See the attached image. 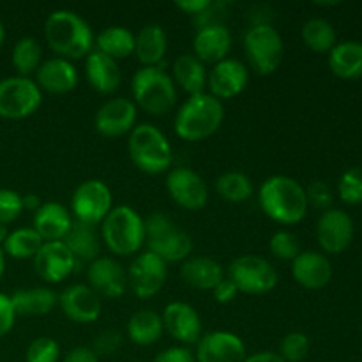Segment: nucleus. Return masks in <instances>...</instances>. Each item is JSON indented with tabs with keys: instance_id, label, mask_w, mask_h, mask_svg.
<instances>
[{
	"instance_id": "nucleus-33",
	"label": "nucleus",
	"mask_w": 362,
	"mask_h": 362,
	"mask_svg": "<svg viewBox=\"0 0 362 362\" xmlns=\"http://www.w3.org/2000/svg\"><path fill=\"white\" fill-rule=\"evenodd\" d=\"M127 338L138 346H151L161 339L163 327L161 315L152 310H138L127 320Z\"/></svg>"
},
{
	"instance_id": "nucleus-32",
	"label": "nucleus",
	"mask_w": 362,
	"mask_h": 362,
	"mask_svg": "<svg viewBox=\"0 0 362 362\" xmlns=\"http://www.w3.org/2000/svg\"><path fill=\"white\" fill-rule=\"evenodd\" d=\"M329 67L343 80L362 78V42H336L334 48L329 52Z\"/></svg>"
},
{
	"instance_id": "nucleus-45",
	"label": "nucleus",
	"mask_w": 362,
	"mask_h": 362,
	"mask_svg": "<svg viewBox=\"0 0 362 362\" xmlns=\"http://www.w3.org/2000/svg\"><path fill=\"white\" fill-rule=\"evenodd\" d=\"M16 311H14L11 296L0 292V338L9 334L16 322Z\"/></svg>"
},
{
	"instance_id": "nucleus-6",
	"label": "nucleus",
	"mask_w": 362,
	"mask_h": 362,
	"mask_svg": "<svg viewBox=\"0 0 362 362\" xmlns=\"http://www.w3.org/2000/svg\"><path fill=\"white\" fill-rule=\"evenodd\" d=\"M145 244L151 253L166 264L187 260L194 247L189 233L161 212H152L145 219Z\"/></svg>"
},
{
	"instance_id": "nucleus-1",
	"label": "nucleus",
	"mask_w": 362,
	"mask_h": 362,
	"mask_svg": "<svg viewBox=\"0 0 362 362\" xmlns=\"http://www.w3.org/2000/svg\"><path fill=\"white\" fill-rule=\"evenodd\" d=\"M45 39L57 57L69 62L87 57L95 42L90 25L69 9H57L46 18Z\"/></svg>"
},
{
	"instance_id": "nucleus-9",
	"label": "nucleus",
	"mask_w": 362,
	"mask_h": 362,
	"mask_svg": "<svg viewBox=\"0 0 362 362\" xmlns=\"http://www.w3.org/2000/svg\"><path fill=\"white\" fill-rule=\"evenodd\" d=\"M228 279H232L240 293L264 296L278 285V271L265 258L243 255L230 264Z\"/></svg>"
},
{
	"instance_id": "nucleus-13",
	"label": "nucleus",
	"mask_w": 362,
	"mask_h": 362,
	"mask_svg": "<svg viewBox=\"0 0 362 362\" xmlns=\"http://www.w3.org/2000/svg\"><path fill=\"white\" fill-rule=\"evenodd\" d=\"M166 191L179 207L200 211L209 202L207 182L187 166L172 168L166 175Z\"/></svg>"
},
{
	"instance_id": "nucleus-23",
	"label": "nucleus",
	"mask_w": 362,
	"mask_h": 362,
	"mask_svg": "<svg viewBox=\"0 0 362 362\" xmlns=\"http://www.w3.org/2000/svg\"><path fill=\"white\" fill-rule=\"evenodd\" d=\"M292 276L303 288L320 290L331 283L332 265L318 251H300L292 262Z\"/></svg>"
},
{
	"instance_id": "nucleus-42",
	"label": "nucleus",
	"mask_w": 362,
	"mask_h": 362,
	"mask_svg": "<svg viewBox=\"0 0 362 362\" xmlns=\"http://www.w3.org/2000/svg\"><path fill=\"white\" fill-rule=\"evenodd\" d=\"M59 359L60 345L48 336L35 338L25 352V362H59Z\"/></svg>"
},
{
	"instance_id": "nucleus-46",
	"label": "nucleus",
	"mask_w": 362,
	"mask_h": 362,
	"mask_svg": "<svg viewBox=\"0 0 362 362\" xmlns=\"http://www.w3.org/2000/svg\"><path fill=\"white\" fill-rule=\"evenodd\" d=\"M306 194L308 204H311L317 209H325L327 211V207L332 202V193L325 182H313L306 189Z\"/></svg>"
},
{
	"instance_id": "nucleus-30",
	"label": "nucleus",
	"mask_w": 362,
	"mask_h": 362,
	"mask_svg": "<svg viewBox=\"0 0 362 362\" xmlns=\"http://www.w3.org/2000/svg\"><path fill=\"white\" fill-rule=\"evenodd\" d=\"M16 317H45L59 306V296L52 288H23L11 296Z\"/></svg>"
},
{
	"instance_id": "nucleus-49",
	"label": "nucleus",
	"mask_w": 362,
	"mask_h": 362,
	"mask_svg": "<svg viewBox=\"0 0 362 362\" xmlns=\"http://www.w3.org/2000/svg\"><path fill=\"white\" fill-rule=\"evenodd\" d=\"M62 362H99V357L90 346H74L66 354Z\"/></svg>"
},
{
	"instance_id": "nucleus-50",
	"label": "nucleus",
	"mask_w": 362,
	"mask_h": 362,
	"mask_svg": "<svg viewBox=\"0 0 362 362\" xmlns=\"http://www.w3.org/2000/svg\"><path fill=\"white\" fill-rule=\"evenodd\" d=\"M211 0H179V2H175V7L182 13L191 14V16H200L204 11L211 7Z\"/></svg>"
},
{
	"instance_id": "nucleus-48",
	"label": "nucleus",
	"mask_w": 362,
	"mask_h": 362,
	"mask_svg": "<svg viewBox=\"0 0 362 362\" xmlns=\"http://www.w3.org/2000/svg\"><path fill=\"white\" fill-rule=\"evenodd\" d=\"M237 293H239V290H237V286L233 285L232 279H228V278H225L221 283H218V285H216V288L212 290L214 300L219 304L232 303V300L237 297Z\"/></svg>"
},
{
	"instance_id": "nucleus-22",
	"label": "nucleus",
	"mask_w": 362,
	"mask_h": 362,
	"mask_svg": "<svg viewBox=\"0 0 362 362\" xmlns=\"http://www.w3.org/2000/svg\"><path fill=\"white\" fill-rule=\"evenodd\" d=\"M232 48V34L225 23L205 25L193 37V55L204 64H218L228 59Z\"/></svg>"
},
{
	"instance_id": "nucleus-14",
	"label": "nucleus",
	"mask_w": 362,
	"mask_h": 362,
	"mask_svg": "<svg viewBox=\"0 0 362 362\" xmlns=\"http://www.w3.org/2000/svg\"><path fill=\"white\" fill-rule=\"evenodd\" d=\"M136 117L138 108L131 99L113 98L98 110L94 117V126L101 136L119 138L134 129Z\"/></svg>"
},
{
	"instance_id": "nucleus-53",
	"label": "nucleus",
	"mask_w": 362,
	"mask_h": 362,
	"mask_svg": "<svg viewBox=\"0 0 362 362\" xmlns=\"http://www.w3.org/2000/svg\"><path fill=\"white\" fill-rule=\"evenodd\" d=\"M7 235H9V230H7V226L0 225V247H2L4 243H6Z\"/></svg>"
},
{
	"instance_id": "nucleus-26",
	"label": "nucleus",
	"mask_w": 362,
	"mask_h": 362,
	"mask_svg": "<svg viewBox=\"0 0 362 362\" xmlns=\"http://www.w3.org/2000/svg\"><path fill=\"white\" fill-rule=\"evenodd\" d=\"M73 221L74 219L71 216V211H67L62 204L48 202L34 212L32 228L41 235L45 243H57V240L66 239L67 232L73 226Z\"/></svg>"
},
{
	"instance_id": "nucleus-7",
	"label": "nucleus",
	"mask_w": 362,
	"mask_h": 362,
	"mask_svg": "<svg viewBox=\"0 0 362 362\" xmlns=\"http://www.w3.org/2000/svg\"><path fill=\"white\" fill-rule=\"evenodd\" d=\"M131 92L136 108L154 117L166 115L177 101L175 83L161 67H140L131 80Z\"/></svg>"
},
{
	"instance_id": "nucleus-38",
	"label": "nucleus",
	"mask_w": 362,
	"mask_h": 362,
	"mask_svg": "<svg viewBox=\"0 0 362 362\" xmlns=\"http://www.w3.org/2000/svg\"><path fill=\"white\" fill-rule=\"evenodd\" d=\"M216 191L230 204H243L253 194V182L243 172H226L216 180Z\"/></svg>"
},
{
	"instance_id": "nucleus-3",
	"label": "nucleus",
	"mask_w": 362,
	"mask_h": 362,
	"mask_svg": "<svg viewBox=\"0 0 362 362\" xmlns=\"http://www.w3.org/2000/svg\"><path fill=\"white\" fill-rule=\"evenodd\" d=\"M225 120V106L219 99L204 94L189 95L177 112L173 129L179 138L186 141H202L211 138Z\"/></svg>"
},
{
	"instance_id": "nucleus-47",
	"label": "nucleus",
	"mask_w": 362,
	"mask_h": 362,
	"mask_svg": "<svg viewBox=\"0 0 362 362\" xmlns=\"http://www.w3.org/2000/svg\"><path fill=\"white\" fill-rule=\"evenodd\" d=\"M152 362H197L194 354L186 346H170L159 352Z\"/></svg>"
},
{
	"instance_id": "nucleus-44",
	"label": "nucleus",
	"mask_w": 362,
	"mask_h": 362,
	"mask_svg": "<svg viewBox=\"0 0 362 362\" xmlns=\"http://www.w3.org/2000/svg\"><path fill=\"white\" fill-rule=\"evenodd\" d=\"M122 341H124V336L120 334L119 331H115V329H108V331H103L95 336L90 349L94 350V354L98 357L113 356V354L122 346Z\"/></svg>"
},
{
	"instance_id": "nucleus-54",
	"label": "nucleus",
	"mask_w": 362,
	"mask_h": 362,
	"mask_svg": "<svg viewBox=\"0 0 362 362\" xmlns=\"http://www.w3.org/2000/svg\"><path fill=\"white\" fill-rule=\"evenodd\" d=\"M4 271H6V255H4L2 247H0V279H2Z\"/></svg>"
},
{
	"instance_id": "nucleus-41",
	"label": "nucleus",
	"mask_w": 362,
	"mask_h": 362,
	"mask_svg": "<svg viewBox=\"0 0 362 362\" xmlns=\"http://www.w3.org/2000/svg\"><path fill=\"white\" fill-rule=\"evenodd\" d=\"M338 193L345 204H362V166H354L343 173L338 184Z\"/></svg>"
},
{
	"instance_id": "nucleus-55",
	"label": "nucleus",
	"mask_w": 362,
	"mask_h": 362,
	"mask_svg": "<svg viewBox=\"0 0 362 362\" xmlns=\"http://www.w3.org/2000/svg\"><path fill=\"white\" fill-rule=\"evenodd\" d=\"M4 39H6V30H4V25H2V21H0V46H2Z\"/></svg>"
},
{
	"instance_id": "nucleus-8",
	"label": "nucleus",
	"mask_w": 362,
	"mask_h": 362,
	"mask_svg": "<svg viewBox=\"0 0 362 362\" xmlns=\"http://www.w3.org/2000/svg\"><path fill=\"white\" fill-rule=\"evenodd\" d=\"M244 53L251 69L267 76L281 66L285 42L271 23H255L244 34Z\"/></svg>"
},
{
	"instance_id": "nucleus-35",
	"label": "nucleus",
	"mask_w": 362,
	"mask_h": 362,
	"mask_svg": "<svg viewBox=\"0 0 362 362\" xmlns=\"http://www.w3.org/2000/svg\"><path fill=\"white\" fill-rule=\"evenodd\" d=\"M42 244H45V240L41 239V235L32 226L30 228H18L9 232L2 246V251L4 255L14 258V260H28V258L34 260Z\"/></svg>"
},
{
	"instance_id": "nucleus-40",
	"label": "nucleus",
	"mask_w": 362,
	"mask_h": 362,
	"mask_svg": "<svg viewBox=\"0 0 362 362\" xmlns=\"http://www.w3.org/2000/svg\"><path fill=\"white\" fill-rule=\"evenodd\" d=\"M269 250H271L272 257L283 262H293L297 255L300 253V246L297 237L292 232L286 230H279L269 240Z\"/></svg>"
},
{
	"instance_id": "nucleus-25",
	"label": "nucleus",
	"mask_w": 362,
	"mask_h": 362,
	"mask_svg": "<svg viewBox=\"0 0 362 362\" xmlns=\"http://www.w3.org/2000/svg\"><path fill=\"white\" fill-rule=\"evenodd\" d=\"M85 78L92 90L103 95H110L120 87L122 73H120L117 60L110 59L98 49H92L85 57Z\"/></svg>"
},
{
	"instance_id": "nucleus-18",
	"label": "nucleus",
	"mask_w": 362,
	"mask_h": 362,
	"mask_svg": "<svg viewBox=\"0 0 362 362\" xmlns=\"http://www.w3.org/2000/svg\"><path fill=\"white\" fill-rule=\"evenodd\" d=\"M247 350L240 336L228 331L207 332L197 343V362H244Z\"/></svg>"
},
{
	"instance_id": "nucleus-19",
	"label": "nucleus",
	"mask_w": 362,
	"mask_h": 362,
	"mask_svg": "<svg viewBox=\"0 0 362 362\" xmlns=\"http://www.w3.org/2000/svg\"><path fill=\"white\" fill-rule=\"evenodd\" d=\"M163 327L180 345H197L202 332V318L191 304L173 300L163 310Z\"/></svg>"
},
{
	"instance_id": "nucleus-5",
	"label": "nucleus",
	"mask_w": 362,
	"mask_h": 362,
	"mask_svg": "<svg viewBox=\"0 0 362 362\" xmlns=\"http://www.w3.org/2000/svg\"><path fill=\"white\" fill-rule=\"evenodd\" d=\"M127 151L133 165L147 175H161L172 166V145L152 124L134 126L127 140Z\"/></svg>"
},
{
	"instance_id": "nucleus-27",
	"label": "nucleus",
	"mask_w": 362,
	"mask_h": 362,
	"mask_svg": "<svg viewBox=\"0 0 362 362\" xmlns=\"http://www.w3.org/2000/svg\"><path fill=\"white\" fill-rule=\"evenodd\" d=\"M168 52V35L158 23H148L134 35V55L144 67H159Z\"/></svg>"
},
{
	"instance_id": "nucleus-24",
	"label": "nucleus",
	"mask_w": 362,
	"mask_h": 362,
	"mask_svg": "<svg viewBox=\"0 0 362 362\" xmlns=\"http://www.w3.org/2000/svg\"><path fill=\"white\" fill-rule=\"evenodd\" d=\"M35 83L49 94H67L74 90L78 85V71L73 62L60 57H52L42 60L39 69L35 71Z\"/></svg>"
},
{
	"instance_id": "nucleus-11",
	"label": "nucleus",
	"mask_w": 362,
	"mask_h": 362,
	"mask_svg": "<svg viewBox=\"0 0 362 362\" xmlns=\"http://www.w3.org/2000/svg\"><path fill=\"white\" fill-rule=\"evenodd\" d=\"M113 209V194L99 179L83 180L71 197V212L74 221L98 226Z\"/></svg>"
},
{
	"instance_id": "nucleus-39",
	"label": "nucleus",
	"mask_w": 362,
	"mask_h": 362,
	"mask_svg": "<svg viewBox=\"0 0 362 362\" xmlns=\"http://www.w3.org/2000/svg\"><path fill=\"white\" fill-rule=\"evenodd\" d=\"M278 354L285 362H303L310 354V338L304 332H288L279 343Z\"/></svg>"
},
{
	"instance_id": "nucleus-37",
	"label": "nucleus",
	"mask_w": 362,
	"mask_h": 362,
	"mask_svg": "<svg viewBox=\"0 0 362 362\" xmlns=\"http://www.w3.org/2000/svg\"><path fill=\"white\" fill-rule=\"evenodd\" d=\"M303 41L311 52L325 53L336 46V30L331 21L324 18H311L303 25Z\"/></svg>"
},
{
	"instance_id": "nucleus-15",
	"label": "nucleus",
	"mask_w": 362,
	"mask_h": 362,
	"mask_svg": "<svg viewBox=\"0 0 362 362\" xmlns=\"http://www.w3.org/2000/svg\"><path fill=\"white\" fill-rule=\"evenodd\" d=\"M247 81H250V69L246 64L237 59H225L214 64L209 71V94L223 103L225 99H233L243 94L244 88L247 87Z\"/></svg>"
},
{
	"instance_id": "nucleus-17",
	"label": "nucleus",
	"mask_w": 362,
	"mask_h": 362,
	"mask_svg": "<svg viewBox=\"0 0 362 362\" xmlns=\"http://www.w3.org/2000/svg\"><path fill=\"white\" fill-rule=\"evenodd\" d=\"M317 239L325 253H343L354 239L352 218L341 209H327L317 223Z\"/></svg>"
},
{
	"instance_id": "nucleus-10",
	"label": "nucleus",
	"mask_w": 362,
	"mask_h": 362,
	"mask_svg": "<svg viewBox=\"0 0 362 362\" xmlns=\"http://www.w3.org/2000/svg\"><path fill=\"white\" fill-rule=\"evenodd\" d=\"M42 103V92L34 80L9 76L0 80V117L21 120L34 115Z\"/></svg>"
},
{
	"instance_id": "nucleus-4",
	"label": "nucleus",
	"mask_w": 362,
	"mask_h": 362,
	"mask_svg": "<svg viewBox=\"0 0 362 362\" xmlns=\"http://www.w3.org/2000/svg\"><path fill=\"white\" fill-rule=\"evenodd\" d=\"M99 235L110 253L131 257L145 244V219L129 205H119L103 219Z\"/></svg>"
},
{
	"instance_id": "nucleus-31",
	"label": "nucleus",
	"mask_w": 362,
	"mask_h": 362,
	"mask_svg": "<svg viewBox=\"0 0 362 362\" xmlns=\"http://www.w3.org/2000/svg\"><path fill=\"white\" fill-rule=\"evenodd\" d=\"M207 69L193 53H184L173 62V83L179 85L189 95L204 94L207 88Z\"/></svg>"
},
{
	"instance_id": "nucleus-12",
	"label": "nucleus",
	"mask_w": 362,
	"mask_h": 362,
	"mask_svg": "<svg viewBox=\"0 0 362 362\" xmlns=\"http://www.w3.org/2000/svg\"><path fill=\"white\" fill-rule=\"evenodd\" d=\"M166 262L151 251L138 255L127 269V286L138 299H152L165 286L168 278Z\"/></svg>"
},
{
	"instance_id": "nucleus-36",
	"label": "nucleus",
	"mask_w": 362,
	"mask_h": 362,
	"mask_svg": "<svg viewBox=\"0 0 362 362\" xmlns=\"http://www.w3.org/2000/svg\"><path fill=\"white\" fill-rule=\"evenodd\" d=\"M13 67L18 71V76L28 78L35 74L39 66L42 64V46L35 37H21L18 39L11 55Z\"/></svg>"
},
{
	"instance_id": "nucleus-2",
	"label": "nucleus",
	"mask_w": 362,
	"mask_h": 362,
	"mask_svg": "<svg viewBox=\"0 0 362 362\" xmlns=\"http://www.w3.org/2000/svg\"><path fill=\"white\" fill-rule=\"evenodd\" d=\"M258 204L269 219L285 226L303 221L310 207L306 189L286 175L269 177L258 191Z\"/></svg>"
},
{
	"instance_id": "nucleus-51",
	"label": "nucleus",
	"mask_w": 362,
	"mask_h": 362,
	"mask_svg": "<svg viewBox=\"0 0 362 362\" xmlns=\"http://www.w3.org/2000/svg\"><path fill=\"white\" fill-rule=\"evenodd\" d=\"M244 362H285L283 357L278 352H272V350H262V352H255L251 356H247Z\"/></svg>"
},
{
	"instance_id": "nucleus-34",
	"label": "nucleus",
	"mask_w": 362,
	"mask_h": 362,
	"mask_svg": "<svg viewBox=\"0 0 362 362\" xmlns=\"http://www.w3.org/2000/svg\"><path fill=\"white\" fill-rule=\"evenodd\" d=\"M94 45L98 46V52L105 53L110 59L122 60L134 53V34L129 28L113 25L99 32Z\"/></svg>"
},
{
	"instance_id": "nucleus-16",
	"label": "nucleus",
	"mask_w": 362,
	"mask_h": 362,
	"mask_svg": "<svg viewBox=\"0 0 362 362\" xmlns=\"http://www.w3.org/2000/svg\"><path fill=\"white\" fill-rule=\"evenodd\" d=\"M88 286L101 299H119L127 290V271L110 257H99L87 267Z\"/></svg>"
},
{
	"instance_id": "nucleus-21",
	"label": "nucleus",
	"mask_w": 362,
	"mask_h": 362,
	"mask_svg": "<svg viewBox=\"0 0 362 362\" xmlns=\"http://www.w3.org/2000/svg\"><path fill=\"white\" fill-rule=\"evenodd\" d=\"M64 317L74 324H92L101 317V297L88 285H71L59 296Z\"/></svg>"
},
{
	"instance_id": "nucleus-43",
	"label": "nucleus",
	"mask_w": 362,
	"mask_h": 362,
	"mask_svg": "<svg viewBox=\"0 0 362 362\" xmlns=\"http://www.w3.org/2000/svg\"><path fill=\"white\" fill-rule=\"evenodd\" d=\"M23 212V200L21 194L13 189H0V225L7 226L16 221Z\"/></svg>"
},
{
	"instance_id": "nucleus-52",
	"label": "nucleus",
	"mask_w": 362,
	"mask_h": 362,
	"mask_svg": "<svg viewBox=\"0 0 362 362\" xmlns=\"http://www.w3.org/2000/svg\"><path fill=\"white\" fill-rule=\"evenodd\" d=\"M21 200H23V211L35 212L42 205L41 204V198H39L37 194H34V193L25 194V197H21Z\"/></svg>"
},
{
	"instance_id": "nucleus-29",
	"label": "nucleus",
	"mask_w": 362,
	"mask_h": 362,
	"mask_svg": "<svg viewBox=\"0 0 362 362\" xmlns=\"http://www.w3.org/2000/svg\"><path fill=\"white\" fill-rule=\"evenodd\" d=\"M62 243L69 247L76 264H81V262L90 264V262H94L101 255V235H99L95 226L87 225V223L73 221V226H71V230L67 232L66 239Z\"/></svg>"
},
{
	"instance_id": "nucleus-28",
	"label": "nucleus",
	"mask_w": 362,
	"mask_h": 362,
	"mask_svg": "<svg viewBox=\"0 0 362 362\" xmlns=\"http://www.w3.org/2000/svg\"><path fill=\"white\" fill-rule=\"evenodd\" d=\"M180 276L184 283L194 290H214L218 283L225 279L223 265L209 257H189L182 262Z\"/></svg>"
},
{
	"instance_id": "nucleus-20",
	"label": "nucleus",
	"mask_w": 362,
	"mask_h": 362,
	"mask_svg": "<svg viewBox=\"0 0 362 362\" xmlns=\"http://www.w3.org/2000/svg\"><path fill=\"white\" fill-rule=\"evenodd\" d=\"M76 260L69 247L62 243H45L34 257L35 274L46 283H62L76 269Z\"/></svg>"
}]
</instances>
